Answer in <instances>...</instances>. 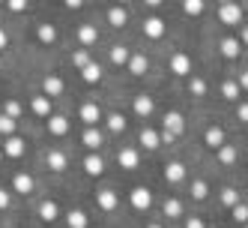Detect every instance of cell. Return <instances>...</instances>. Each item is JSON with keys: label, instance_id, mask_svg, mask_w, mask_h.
<instances>
[{"label": "cell", "instance_id": "cell-1", "mask_svg": "<svg viewBox=\"0 0 248 228\" xmlns=\"http://www.w3.org/2000/svg\"><path fill=\"white\" fill-rule=\"evenodd\" d=\"M168 72L180 75V78H188V75L194 72V60H191V54H186L183 48L170 51V57H168Z\"/></svg>", "mask_w": 248, "mask_h": 228}, {"label": "cell", "instance_id": "cell-2", "mask_svg": "<svg viewBox=\"0 0 248 228\" xmlns=\"http://www.w3.org/2000/svg\"><path fill=\"white\" fill-rule=\"evenodd\" d=\"M140 33L150 39V42H158L168 36V21L162 15H144V21H140Z\"/></svg>", "mask_w": 248, "mask_h": 228}, {"label": "cell", "instance_id": "cell-3", "mask_svg": "<svg viewBox=\"0 0 248 228\" xmlns=\"http://www.w3.org/2000/svg\"><path fill=\"white\" fill-rule=\"evenodd\" d=\"M216 15H218V21H221V24L236 27V24H242V3L224 0V3H218V6H216Z\"/></svg>", "mask_w": 248, "mask_h": 228}, {"label": "cell", "instance_id": "cell-4", "mask_svg": "<svg viewBox=\"0 0 248 228\" xmlns=\"http://www.w3.org/2000/svg\"><path fill=\"white\" fill-rule=\"evenodd\" d=\"M0 153H3V159H21L27 153V138L24 135H9L0 141Z\"/></svg>", "mask_w": 248, "mask_h": 228}, {"label": "cell", "instance_id": "cell-5", "mask_svg": "<svg viewBox=\"0 0 248 228\" xmlns=\"http://www.w3.org/2000/svg\"><path fill=\"white\" fill-rule=\"evenodd\" d=\"M129 204L138 210V213H147L153 207V189L150 186H132L129 189Z\"/></svg>", "mask_w": 248, "mask_h": 228}, {"label": "cell", "instance_id": "cell-6", "mask_svg": "<svg viewBox=\"0 0 248 228\" xmlns=\"http://www.w3.org/2000/svg\"><path fill=\"white\" fill-rule=\"evenodd\" d=\"M66 93V81H63V75H57V72H45L42 75V96H48L51 102H54L57 96H63Z\"/></svg>", "mask_w": 248, "mask_h": 228}, {"label": "cell", "instance_id": "cell-7", "mask_svg": "<svg viewBox=\"0 0 248 228\" xmlns=\"http://www.w3.org/2000/svg\"><path fill=\"white\" fill-rule=\"evenodd\" d=\"M117 165L126 168V171H135L140 165V150L135 144H120L117 147Z\"/></svg>", "mask_w": 248, "mask_h": 228}, {"label": "cell", "instance_id": "cell-8", "mask_svg": "<svg viewBox=\"0 0 248 228\" xmlns=\"http://www.w3.org/2000/svg\"><path fill=\"white\" fill-rule=\"evenodd\" d=\"M102 117H105V111H102L99 102H84L81 108H78V120L84 123V129H87V126H99Z\"/></svg>", "mask_w": 248, "mask_h": 228}, {"label": "cell", "instance_id": "cell-9", "mask_svg": "<svg viewBox=\"0 0 248 228\" xmlns=\"http://www.w3.org/2000/svg\"><path fill=\"white\" fill-rule=\"evenodd\" d=\"M45 129H48L51 138H66L69 132H72V120H69L66 114H51L45 120Z\"/></svg>", "mask_w": 248, "mask_h": 228}, {"label": "cell", "instance_id": "cell-10", "mask_svg": "<svg viewBox=\"0 0 248 228\" xmlns=\"http://www.w3.org/2000/svg\"><path fill=\"white\" fill-rule=\"evenodd\" d=\"M162 129L180 138V135L186 132V114H183V111H176V108L165 111V117H162Z\"/></svg>", "mask_w": 248, "mask_h": 228}, {"label": "cell", "instance_id": "cell-11", "mask_svg": "<svg viewBox=\"0 0 248 228\" xmlns=\"http://www.w3.org/2000/svg\"><path fill=\"white\" fill-rule=\"evenodd\" d=\"M45 168H51V171H66L69 168V153L63 150V147H48L45 150Z\"/></svg>", "mask_w": 248, "mask_h": 228}, {"label": "cell", "instance_id": "cell-12", "mask_svg": "<svg viewBox=\"0 0 248 228\" xmlns=\"http://www.w3.org/2000/svg\"><path fill=\"white\" fill-rule=\"evenodd\" d=\"M81 144H84L87 153H99L102 144H105V132L96 129V126H87V129L81 132Z\"/></svg>", "mask_w": 248, "mask_h": 228}, {"label": "cell", "instance_id": "cell-13", "mask_svg": "<svg viewBox=\"0 0 248 228\" xmlns=\"http://www.w3.org/2000/svg\"><path fill=\"white\" fill-rule=\"evenodd\" d=\"M12 192H18V195H33V192H36V180H33V174L15 171L12 174Z\"/></svg>", "mask_w": 248, "mask_h": 228}, {"label": "cell", "instance_id": "cell-14", "mask_svg": "<svg viewBox=\"0 0 248 228\" xmlns=\"http://www.w3.org/2000/svg\"><path fill=\"white\" fill-rule=\"evenodd\" d=\"M165 183H170V186H180L186 177H188V171H186V162H180V159H170L168 165H165Z\"/></svg>", "mask_w": 248, "mask_h": 228}, {"label": "cell", "instance_id": "cell-15", "mask_svg": "<svg viewBox=\"0 0 248 228\" xmlns=\"http://www.w3.org/2000/svg\"><path fill=\"white\" fill-rule=\"evenodd\" d=\"M96 207L102 213H114V210H120V195L114 189H99L96 192Z\"/></svg>", "mask_w": 248, "mask_h": 228}, {"label": "cell", "instance_id": "cell-16", "mask_svg": "<svg viewBox=\"0 0 248 228\" xmlns=\"http://www.w3.org/2000/svg\"><path fill=\"white\" fill-rule=\"evenodd\" d=\"M30 111L36 117H42V120H48L51 114H54V102H51L48 96H42V93H33L30 96Z\"/></svg>", "mask_w": 248, "mask_h": 228}, {"label": "cell", "instance_id": "cell-17", "mask_svg": "<svg viewBox=\"0 0 248 228\" xmlns=\"http://www.w3.org/2000/svg\"><path fill=\"white\" fill-rule=\"evenodd\" d=\"M132 111L138 114V117H153V111H155V102H153V96H147V93H135L132 96Z\"/></svg>", "mask_w": 248, "mask_h": 228}, {"label": "cell", "instance_id": "cell-18", "mask_svg": "<svg viewBox=\"0 0 248 228\" xmlns=\"http://www.w3.org/2000/svg\"><path fill=\"white\" fill-rule=\"evenodd\" d=\"M102 120H105V129L114 132V135H123V132L129 129V120H126V114H123V111H108Z\"/></svg>", "mask_w": 248, "mask_h": 228}, {"label": "cell", "instance_id": "cell-19", "mask_svg": "<svg viewBox=\"0 0 248 228\" xmlns=\"http://www.w3.org/2000/svg\"><path fill=\"white\" fill-rule=\"evenodd\" d=\"M105 21H108L111 27H126L129 24V6H108L105 9Z\"/></svg>", "mask_w": 248, "mask_h": 228}, {"label": "cell", "instance_id": "cell-20", "mask_svg": "<svg viewBox=\"0 0 248 228\" xmlns=\"http://www.w3.org/2000/svg\"><path fill=\"white\" fill-rule=\"evenodd\" d=\"M81 168H84V174H90V177H102L105 174V159L99 153H87L81 159Z\"/></svg>", "mask_w": 248, "mask_h": 228}, {"label": "cell", "instance_id": "cell-21", "mask_svg": "<svg viewBox=\"0 0 248 228\" xmlns=\"http://www.w3.org/2000/svg\"><path fill=\"white\" fill-rule=\"evenodd\" d=\"M36 213H39L42 222H57V219H60V204H57L54 198H42L39 207H36Z\"/></svg>", "mask_w": 248, "mask_h": 228}, {"label": "cell", "instance_id": "cell-22", "mask_svg": "<svg viewBox=\"0 0 248 228\" xmlns=\"http://www.w3.org/2000/svg\"><path fill=\"white\" fill-rule=\"evenodd\" d=\"M78 42H81L84 48L96 45V42H99V27H96V24H90V21L78 24Z\"/></svg>", "mask_w": 248, "mask_h": 228}, {"label": "cell", "instance_id": "cell-23", "mask_svg": "<svg viewBox=\"0 0 248 228\" xmlns=\"http://www.w3.org/2000/svg\"><path fill=\"white\" fill-rule=\"evenodd\" d=\"M126 69H129L132 75H147V69H150V60H147V54H144V51H132V57H129Z\"/></svg>", "mask_w": 248, "mask_h": 228}, {"label": "cell", "instance_id": "cell-24", "mask_svg": "<svg viewBox=\"0 0 248 228\" xmlns=\"http://www.w3.org/2000/svg\"><path fill=\"white\" fill-rule=\"evenodd\" d=\"M203 144H206L209 150H218V147L224 144V129H221V126H216V123L206 126V132H203Z\"/></svg>", "mask_w": 248, "mask_h": 228}, {"label": "cell", "instance_id": "cell-25", "mask_svg": "<svg viewBox=\"0 0 248 228\" xmlns=\"http://www.w3.org/2000/svg\"><path fill=\"white\" fill-rule=\"evenodd\" d=\"M36 39H39L42 45H54V42L60 39V33H57V27H54V24L42 21V24H36Z\"/></svg>", "mask_w": 248, "mask_h": 228}, {"label": "cell", "instance_id": "cell-26", "mask_svg": "<svg viewBox=\"0 0 248 228\" xmlns=\"http://www.w3.org/2000/svg\"><path fill=\"white\" fill-rule=\"evenodd\" d=\"M216 159H218V165H233L236 159H239V147L236 144H221L218 150H216Z\"/></svg>", "mask_w": 248, "mask_h": 228}, {"label": "cell", "instance_id": "cell-27", "mask_svg": "<svg viewBox=\"0 0 248 228\" xmlns=\"http://www.w3.org/2000/svg\"><path fill=\"white\" fill-rule=\"evenodd\" d=\"M218 51H221L227 60H236L239 51H242V45L236 42V36H221V39H218Z\"/></svg>", "mask_w": 248, "mask_h": 228}, {"label": "cell", "instance_id": "cell-28", "mask_svg": "<svg viewBox=\"0 0 248 228\" xmlns=\"http://www.w3.org/2000/svg\"><path fill=\"white\" fill-rule=\"evenodd\" d=\"M138 141L144 144V150H158V147H162V144H158V129H153V126H140Z\"/></svg>", "mask_w": 248, "mask_h": 228}, {"label": "cell", "instance_id": "cell-29", "mask_svg": "<svg viewBox=\"0 0 248 228\" xmlns=\"http://www.w3.org/2000/svg\"><path fill=\"white\" fill-rule=\"evenodd\" d=\"M186 87H188V93H191V96H198V99L209 93V84H206V78H203V75H194V72L188 75Z\"/></svg>", "mask_w": 248, "mask_h": 228}, {"label": "cell", "instance_id": "cell-30", "mask_svg": "<svg viewBox=\"0 0 248 228\" xmlns=\"http://www.w3.org/2000/svg\"><path fill=\"white\" fill-rule=\"evenodd\" d=\"M108 57H111L114 66H126L129 57H132V48H129V45H111V48H108Z\"/></svg>", "mask_w": 248, "mask_h": 228}, {"label": "cell", "instance_id": "cell-31", "mask_svg": "<svg viewBox=\"0 0 248 228\" xmlns=\"http://www.w3.org/2000/svg\"><path fill=\"white\" fill-rule=\"evenodd\" d=\"M162 213H165L168 219H180V216H186V207H183L180 198H165V201H162Z\"/></svg>", "mask_w": 248, "mask_h": 228}, {"label": "cell", "instance_id": "cell-32", "mask_svg": "<svg viewBox=\"0 0 248 228\" xmlns=\"http://www.w3.org/2000/svg\"><path fill=\"white\" fill-rule=\"evenodd\" d=\"M66 225H69V228H90V216H87L81 207H72V210L66 213Z\"/></svg>", "mask_w": 248, "mask_h": 228}, {"label": "cell", "instance_id": "cell-33", "mask_svg": "<svg viewBox=\"0 0 248 228\" xmlns=\"http://www.w3.org/2000/svg\"><path fill=\"white\" fill-rule=\"evenodd\" d=\"M102 63H96V60H90L84 69H81V81H87V84H99L102 81Z\"/></svg>", "mask_w": 248, "mask_h": 228}, {"label": "cell", "instance_id": "cell-34", "mask_svg": "<svg viewBox=\"0 0 248 228\" xmlns=\"http://www.w3.org/2000/svg\"><path fill=\"white\" fill-rule=\"evenodd\" d=\"M183 15H188V18H201V15L206 12V3L203 0H183Z\"/></svg>", "mask_w": 248, "mask_h": 228}, {"label": "cell", "instance_id": "cell-35", "mask_svg": "<svg viewBox=\"0 0 248 228\" xmlns=\"http://www.w3.org/2000/svg\"><path fill=\"white\" fill-rule=\"evenodd\" d=\"M0 114L12 117L15 123H18V120H21V114H24V105H21L18 99H6V102H3V111H0Z\"/></svg>", "mask_w": 248, "mask_h": 228}, {"label": "cell", "instance_id": "cell-36", "mask_svg": "<svg viewBox=\"0 0 248 228\" xmlns=\"http://www.w3.org/2000/svg\"><path fill=\"white\" fill-rule=\"evenodd\" d=\"M93 57H90V51H87V48H75L72 51V54H69V63H72L75 69H78V72H81V69L87 66V63H90Z\"/></svg>", "mask_w": 248, "mask_h": 228}, {"label": "cell", "instance_id": "cell-37", "mask_svg": "<svg viewBox=\"0 0 248 228\" xmlns=\"http://www.w3.org/2000/svg\"><path fill=\"white\" fill-rule=\"evenodd\" d=\"M206 195H209V180H203V177L191 180V198L194 201H206Z\"/></svg>", "mask_w": 248, "mask_h": 228}, {"label": "cell", "instance_id": "cell-38", "mask_svg": "<svg viewBox=\"0 0 248 228\" xmlns=\"http://www.w3.org/2000/svg\"><path fill=\"white\" fill-rule=\"evenodd\" d=\"M218 201H221L224 207H233V204H239V189H236V186H224V189L218 192Z\"/></svg>", "mask_w": 248, "mask_h": 228}, {"label": "cell", "instance_id": "cell-39", "mask_svg": "<svg viewBox=\"0 0 248 228\" xmlns=\"http://www.w3.org/2000/svg\"><path fill=\"white\" fill-rule=\"evenodd\" d=\"M9 135H18V123L12 117L0 114V138H9Z\"/></svg>", "mask_w": 248, "mask_h": 228}, {"label": "cell", "instance_id": "cell-40", "mask_svg": "<svg viewBox=\"0 0 248 228\" xmlns=\"http://www.w3.org/2000/svg\"><path fill=\"white\" fill-rule=\"evenodd\" d=\"M230 216H233L239 225H245V222H248V204H245V201L233 204V207H230Z\"/></svg>", "mask_w": 248, "mask_h": 228}, {"label": "cell", "instance_id": "cell-41", "mask_svg": "<svg viewBox=\"0 0 248 228\" xmlns=\"http://www.w3.org/2000/svg\"><path fill=\"white\" fill-rule=\"evenodd\" d=\"M221 96L239 102V87H236V81H224V84H221Z\"/></svg>", "mask_w": 248, "mask_h": 228}, {"label": "cell", "instance_id": "cell-42", "mask_svg": "<svg viewBox=\"0 0 248 228\" xmlns=\"http://www.w3.org/2000/svg\"><path fill=\"white\" fill-rule=\"evenodd\" d=\"M3 6H6V12H12V15H21V12L30 9L27 0H9V3H3Z\"/></svg>", "mask_w": 248, "mask_h": 228}, {"label": "cell", "instance_id": "cell-43", "mask_svg": "<svg viewBox=\"0 0 248 228\" xmlns=\"http://www.w3.org/2000/svg\"><path fill=\"white\" fill-rule=\"evenodd\" d=\"M9 204H12L9 189H3V186H0V210H9Z\"/></svg>", "mask_w": 248, "mask_h": 228}, {"label": "cell", "instance_id": "cell-44", "mask_svg": "<svg viewBox=\"0 0 248 228\" xmlns=\"http://www.w3.org/2000/svg\"><path fill=\"white\" fill-rule=\"evenodd\" d=\"M236 120H239V123H245V120H248V105L245 102H236Z\"/></svg>", "mask_w": 248, "mask_h": 228}, {"label": "cell", "instance_id": "cell-45", "mask_svg": "<svg viewBox=\"0 0 248 228\" xmlns=\"http://www.w3.org/2000/svg\"><path fill=\"white\" fill-rule=\"evenodd\" d=\"M186 228H206V222L201 216H186Z\"/></svg>", "mask_w": 248, "mask_h": 228}, {"label": "cell", "instance_id": "cell-46", "mask_svg": "<svg viewBox=\"0 0 248 228\" xmlns=\"http://www.w3.org/2000/svg\"><path fill=\"white\" fill-rule=\"evenodd\" d=\"M3 48H9V33H6L3 24H0V51H3Z\"/></svg>", "mask_w": 248, "mask_h": 228}, {"label": "cell", "instance_id": "cell-47", "mask_svg": "<svg viewBox=\"0 0 248 228\" xmlns=\"http://www.w3.org/2000/svg\"><path fill=\"white\" fill-rule=\"evenodd\" d=\"M69 12H78V9H84V3H81V0H66V3H63Z\"/></svg>", "mask_w": 248, "mask_h": 228}, {"label": "cell", "instance_id": "cell-48", "mask_svg": "<svg viewBox=\"0 0 248 228\" xmlns=\"http://www.w3.org/2000/svg\"><path fill=\"white\" fill-rule=\"evenodd\" d=\"M245 39H248V27H245V24H239V39H236V42H239V45H242V42H245Z\"/></svg>", "mask_w": 248, "mask_h": 228}, {"label": "cell", "instance_id": "cell-49", "mask_svg": "<svg viewBox=\"0 0 248 228\" xmlns=\"http://www.w3.org/2000/svg\"><path fill=\"white\" fill-rule=\"evenodd\" d=\"M144 228H165L162 222H150V225H144Z\"/></svg>", "mask_w": 248, "mask_h": 228}, {"label": "cell", "instance_id": "cell-50", "mask_svg": "<svg viewBox=\"0 0 248 228\" xmlns=\"http://www.w3.org/2000/svg\"><path fill=\"white\" fill-rule=\"evenodd\" d=\"M0 69H3V57H0Z\"/></svg>", "mask_w": 248, "mask_h": 228}, {"label": "cell", "instance_id": "cell-51", "mask_svg": "<svg viewBox=\"0 0 248 228\" xmlns=\"http://www.w3.org/2000/svg\"><path fill=\"white\" fill-rule=\"evenodd\" d=\"M206 228H218V225H206Z\"/></svg>", "mask_w": 248, "mask_h": 228}, {"label": "cell", "instance_id": "cell-52", "mask_svg": "<svg viewBox=\"0 0 248 228\" xmlns=\"http://www.w3.org/2000/svg\"><path fill=\"white\" fill-rule=\"evenodd\" d=\"M0 162H3V153H0Z\"/></svg>", "mask_w": 248, "mask_h": 228}, {"label": "cell", "instance_id": "cell-53", "mask_svg": "<svg viewBox=\"0 0 248 228\" xmlns=\"http://www.w3.org/2000/svg\"><path fill=\"white\" fill-rule=\"evenodd\" d=\"M18 228H21V225H18Z\"/></svg>", "mask_w": 248, "mask_h": 228}]
</instances>
